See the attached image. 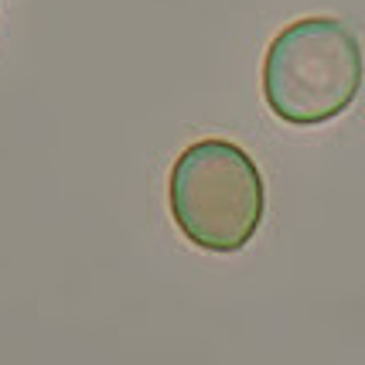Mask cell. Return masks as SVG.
I'll return each instance as SVG.
<instances>
[{"mask_svg": "<svg viewBox=\"0 0 365 365\" xmlns=\"http://www.w3.org/2000/svg\"><path fill=\"white\" fill-rule=\"evenodd\" d=\"M362 45L338 17L287 24L263 58V99L277 120L318 127L349 110L362 89Z\"/></svg>", "mask_w": 365, "mask_h": 365, "instance_id": "2", "label": "cell"}, {"mask_svg": "<svg viewBox=\"0 0 365 365\" xmlns=\"http://www.w3.org/2000/svg\"><path fill=\"white\" fill-rule=\"evenodd\" d=\"M168 205L178 232L191 246L205 253H239L263 222L267 185L239 143L205 137L178 154Z\"/></svg>", "mask_w": 365, "mask_h": 365, "instance_id": "1", "label": "cell"}]
</instances>
